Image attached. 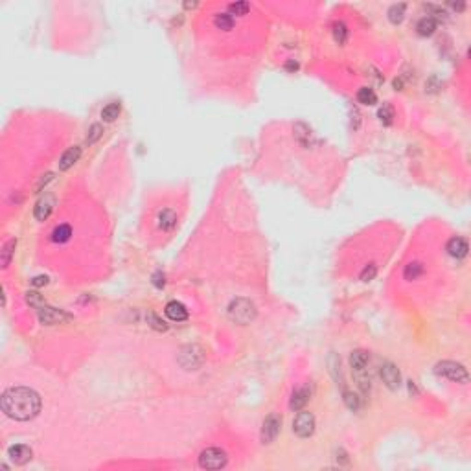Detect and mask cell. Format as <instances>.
Wrapping results in <instances>:
<instances>
[{
	"label": "cell",
	"mask_w": 471,
	"mask_h": 471,
	"mask_svg": "<svg viewBox=\"0 0 471 471\" xmlns=\"http://www.w3.org/2000/svg\"><path fill=\"white\" fill-rule=\"evenodd\" d=\"M2 411L17 422L33 420L41 412V396L28 387H11L2 394Z\"/></svg>",
	"instance_id": "1"
},
{
	"label": "cell",
	"mask_w": 471,
	"mask_h": 471,
	"mask_svg": "<svg viewBox=\"0 0 471 471\" xmlns=\"http://www.w3.org/2000/svg\"><path fill=\"white\" fill-rule=\"evenodd\" d=\"M229 317L237 324H248L256 317V307L247 298H236V300L230 302Z\"/></svg>",
	"instance_id": "2"
},
{
	"label": "cell",
	"mask_w": 471,
	"mask_h": 471,
	"mask_svg": "<svg viewBox=\"0 0 471 471\" xmlns=\"http://www.w3.org/2000/svg\"><path fill=\"white\" fill-rule=\"evenodd\" d=\"M435 372L438 374V376L448 377V379H451V381H455V383H462V385H466V383L470 381V374H468V370H466L460 363H455V361H440V363L435 366Z\"/></svg>",
	"instance_id": "3"
},
{
	"label": "cell",
	"mask_w": 471,
	"mask_h": 471,
	"mask_svg": "<svg viewBox=\"0 0 471 471\" xmlns=\"http://www.w3.org/2000/svg\"><path fill=\"white\" fill-rule=\"evenodd\" d=\"M229 462V457L223 449L208 448L199 455V466L203 470H221Z\"/></svg>",
	"instance_id": "4"
},
{
	"label": "cell",
	"mask_w": 471,
	"mask_h": 471,
	"mask_svg": "<svg viewBox=\"0 0 471 471\" xmlns=\"http://www.w3.org/2000/svg\"><path fill=\"white\" fill-rule=\"evenodd\" d=\"M293 433L300 438H309L315 433V416L311 412H298V416L293 422Z\"/></svg>",
	"instance_id": "5"
},
{
	"label": "cell",
	"mask_w": 471,
	"mask_h": 471,
	"mask_svg": "<svg viewBox=\"0 0 471 471\" xmlns=\"http://www.w3.org/2000/svg\"><path fill=\"white\" fill-rule=\"evenodd\" d=\"M37 315H39V320L41 324H46V326H55V324H63L70 320V315L61 309H55V307L50 306H42L41 309H37Z\"/></svg>",
	"instance_id": "6"
},
{
	"label": "cell",
	"mask_w": 471,
	"mask_h": 471,
	"mask_svg": "<svg viewBox=\"0 0 471 471\" xmlns=\"http://www.w3.org/2000/svg\"><path fill=\"white\" fill-rule=\"evenodd\" d=\"M280 427H282V418L278 414H269L267 418L263 420V425H261V442L263 444H271V442L276 440L278 433H280Z\"/></svg>",
	"instance_id": "7"
},
{
	"label": "cell",
	"mask_w": 471,
	"mask_h": 471,
	"mask_svg": "<svg viewBox=\"0 0 471 471\" xmlns=\"http://www.w3.org/2000/svg\"><path fill=\"white\" fill-rule=\"evenodd\" d=\"M379 376H381L383 383L389 387L390 390H398L401 385V374L400 370H398V366L394 365V363H390V361H385L381 365V368H379Z\"/></svg>",
	"instance_id": "8"
},
{
	"label": "cell",
	"mask_w": 471,
	"mask_h": 471,
	"mask_svg": "<svg viewBox=\"0 0 471 471\" xmlns=\"http://www.w3.org/2000/svg\"><path fill=\"white\" fill-rule=\"evenodd\" d=\"M53 206H55L53 195L44 194V197H41V199L37 201L35 208H33V216H35L37 221H44V219H48V216H50L53 210Z\"/></svg>",
	"instance_id": "9"
},
{
	"label": "cell",
	"mask_w": 471,
	"mask_h": 471,
	"mask_svg": "<svg viewBox=\"0 0 471 471\" xmlns=\"http://www.w3.org/2000/svg\"><path fill=\"white\" fill-rule=\"evenodd\" d=\"M31 455H33L31 449L28 446H24V444H17V446H11V448L7 449V457L18 466L28 464L29 460H31Z\"/></svg>",
	"instance_id": "10"
},
{
	"label": "cell",
	"mask_w": 471,
	"mask_h": 471,
	"mask_svg": "<svg viewBox=\"0 0 471 471\" xmlns=\"http://www.w3.org/2000/svg\"><path fill=\"white\" fill-rule=\"evenodd\" d=\"M309 398H311V389H309V387H300V389H296L293 392V396H291L289 409H291V411H302V409L306 407L307 401H309Z\"/></svg>",
	"instance_id": "11"
},
{
	"label": "cell",
	"mask_w": 471,
	"mask_h": 471,
	"mask_svg": "<svg viewBox=\"0 0 471 471\" xmlns=\"http://www.w3.org/2000/svg\"><path fill=\"white\" fill-rule=\"evenodd\" d=\"M468 250H470V245H468V241H466L464 237L457 236V237H451V239H449L448 243L449 256H453V258L457 259H462L468 256Z\"/></svg>",
	"instance_id": "12"
},
{
	"label": "cell",
	"mask_w": 471,
	"mask_h": 471,
	"mask_svg": "<svg viewBox=\"0 0 471 471\" xmlns=\"http://www.w3.org/2000/svg\"><path fill=\"white\" fill-rule=\"evenodd\" d=\"M164 311H166V315H168V318L173 320V322H184V320L188 318V309H186L181 302H177V300L168 302Z\"/></svg>",
	"instance_id": "13"
},
{
	"label": "cell",
	"mask_w": 471,
	"mask_h": 471,
	"mask_svg": "<svg viewBox=\"0 0 471 471\" xmlns=\"http://www.w3.org/2000/svg\"><path fill=\"white\" fill-rule=\"evenodd\" d=\"M79 157H81V147H79V146L68 147L65 153L61 155V159H59V170H61V171L70 170L72 166H74L77 160H79Z\"/></svg>",
	"instance_id": "14"
},
{
	"label": "cell",
	"mask_w": 471,
	"mask_h": 471,
	"mask_svg": "<svg viewBox=\"0 0 471 471\" xmlns=\"http://www.w3.org/2000/svg\"><path fill=\"white\" fill-rule=\"evenodd\" d=\"M157 227H159L162 232H170L177 227V214L171 210V208H164L162 212H159L157 216Z\"/></svg>",
	"instance_id": "15"
},
{
	"label": "cell",
	"mask_w": 471,
	"mask_h": 471,
	"mask_svg": "<svg viewBox=\"0 0 471 471\" xmlns=\"http://www.w3.org/2000/svg\"><path fill=\"white\" fill-rule=\"evenodd\" d=\"M368 361H370V357H368V352H365V350H355V352L350 353V366H352L353 372L366 370Z\"/></svg>",
	"instance_id": "16"
},
{
	"label": "cell",
	"mask_w": 471,
	"mask_h": 471,
	"mask_svg": "<svg viewBox=\"0 0 471 471\" xmlns=\"http://www.w3.org/2000/svg\"><path fill=\"white\" fill-rule=\"evenodd\" d=\"M72 237V229L70 225H59L52 232V241L53 243H66Z\"/></svg>",
	"instance_id": "17"
},
{
	"label": "cell",
	"mask_w": 471,
	"mask_h": 471,
	"mask_svg": "<svg viewBox=\"0 0 471 471\" xmlns=\"http://www.w3.org/2000/svg\"><path fill=\"white\" fill-rule=\"evenodd\" d=\"M416 29H418V33L422 37H429V35H433V33H435L436 22L429 17V15H427V17L420 18L418 24H416Z\"/></svg>",
	"instance_id": "18"
},
{
	"label": "cell",
	"mask_w": 471,
	"mask_h": 471,
	"mask_svg": "<svg viewBox=\"0 0 471 471\" xmlns=\"http://www.w3.org/2000/svg\"><path fill=\"white\" fill-rule=\"evenodd\" d=\"M357 101H359L361 105H376L377 94L374 92V88L363 87L359 88V92H357Z\"/></svg>",
	"instance_id": "19"
},
{
	"label": "cell",
	"mask_w": 471,
	"mask_h": 471,
	"mask_svg": "<svg viewBox=\"0 0 471 471\" xmlns=\"http://www.w3.org/2000/svg\"><path fill=\"white\" fill-rule=\"evenodd\" d=\"M120 112H122V105H120L118 101H112V103L103 107L101 118H103V122H114V120L120 116Z\"/></svg>",
	"instance_id": "20"
},
{
	"label": "cell",
	"mask_w": 471,
	"mask_h": 471,
	"mask_svg": "<svg viewBox=\"0 0 471 471\" xmlns=\"http://www.w3.org/2000/svg\"><path fill=\"white\" fill-rule=\"evenodd\" d=\"M422 274H424V265L420 263V261H412V263H409L405 267V272H403L405 280H409V282H412V280H418Z\"/></svg>",
	"instance_id": "21"
},
{
	"label": "cell",
	"mask_w": 471,
	"mask_h": 471,
	"mask_svg": "<svg viewBox=\"0 0 471 471\" xmlns=\"http://www.w3.org/2000/svg\"><path fill=\"white\" fill-rule=\"evenodd\" d=\"M214 24H216V28L229 31V29H232V26H234V17L229 15V13H219V15H216Z\"/></svg>",
	"instance_id": "22"
},
{
	"label": "cell",
	"mask_w": 471,
	"mask_h": 471,
	"mask_svg": "<svg viewBox=\"0 0 471 471\" xmlns=\"http://www.w3.org/2000/svg\"><path fill=\"white\" fill-rule=\"evenodd\" d=\"M405 9L407 6L405 4H394V6L389 9V20L392 24H400L401 20H403V17H405Z\"/></svg>",
	"instance_id": "23"
},
{
	"label": "cell",
	"mask_w": 471,
	"mask_h": 471,
	"mask_svg": "<svg viewBox=\"0 0 471 471\" xmlns=\"http://www.w3.org/2000/svg\"><path fill=\"white\" fill-rule=\"evenodd\" d=\"M344 392V403H346V407L350 409V411L357 412L361 409V398L359 394H355V392H350V390H342Z\"/></svg>",
	"instance_id": "24"
},
{
	"label": "cell",
	"mask_w": 471,
	"mask_h": 471,
	"mask_svg": "<svg viewBox=\"0 0 471 471\" xmlns=\"http://www.w3.org/2000/svg\"><path fill=\"white\" fill-rule=\"evenodd\" d=\"M15 245H17L15 239H9V241L4 243V247H2V267H7V265H9V261H11L13 258V252H15Z\"/></svg>",
	"instance_id": "25"
},
{
	"label": "cell",
	"mask_w": 471,
	"mask_h": 471,
	"mask_svg": "<svg viewBox=\"0 0 471 471\" xmlns=\"http://www.w3.org/2000/svg\"><path fill=\"white\" fill-rule=\"evenodd\" d=\"M333 39L339 44H344L348 41V28L344 22H335L333 24Z\"/></svg>",
	"instance_id": "26"
},
{
	"label": "cell",
	"mask_w": 471,
	"mask_h": 471,
	"mask_svg": "<svg viewBox=\"0 0 471 471\" xmlns=\"http://www.w3.org/2000/svg\"><path fill=\"white\" fill-rule=\"evenodd\" d=\"M377 118H379L381 124H385V125L392 124V120H394V109H392V105L385 103V105L379 109V112H377Z\"/></svg>",
	"instance_id": "27"
},
{
	"label": "cell",
	"mask_w": 471,
	"mask_h": 471,
	"mask_svg": "<svg viewBox=\"0 0 471 471\" xmlns=\"http://www.w3.org/2000/svg\"><path fill=\"white\" fill-rule=\"evenodd\" d=\"M101 136H103V127H101L100 124L90 125V129H88V136H87V146H92V144H96V142L100 140Z\"/></svg>",
	"instance_id": "28"
},
{
	"label": "cell",
	"mask_w": 471,
	"mask_h": 471,
	"mask_svg": "<svg viewBox=\"0 0 471 471\" xmlns=\"http://www.w3.org/2000/svg\"><path fill=\"white\" fill-rule=\"evenodd\" d=\"M26 302H28L29 306L35 307V309H41L42 306H46L44 298H42V296L37 293V291H28V293H26Z\"/></svg>",
	"instance_id": "29"
},
{
	"label": "cell",
	"mask_w": 471,
	"mask_h": 471,
	"mask_svg": "<svg viewBox=\"0 0 471 471\" xmlns=\"http://www.w3.org/2000/svg\"><path fill=\"white\" fill-rule=\"evenodd\" d=\"M250 6L247 2H234L229 6V15H247Z\"/></svg>",
	"instance_id": "30"
},
{
	"label": "cell",
	"mask_w": 471,
	"mask_h": 471,
	"mask_svg": "<svg viewBox=\"0 0 471 471\" xmlns=\"http://www.w3.org/2000/svg\"><path fill=\"white\" fill-rule=\"evenodd\" d=\"M147 322H149V326L153 328V330H157V331H166L168 330V324L164 322V320H160L157 315H153V313H149L147 315Z\"/></svg>",
	"instance_id": "31"
},
{
	"label": "cell",
	"mask_w": 471,
	"mask_h": 471,
	"mask_svg": "<svg viewBox=\"0 0 471 471\" xmlns=\"http://www.w3.org/2000/svg\"><path fill=\"white\" fill-rule=\"evenodd\" d=\"M376 274H377V267L374 263H370L368 267L363 269V272H361V280H363V282H370V280L376 278Z\"/></svg>",
	"instance_id": "32"
},
{
	"label": "cell",
	"mask_w": 471,
	"mask_h": 471,
	"mask_svg": "<svg viewBox=\"0 0 471 471\" xmlns=\"http://www.w3.org/2000/svg\"><path fill=\"white\" fill-rule=\"evenodd\" d=\"M53 179V173H46V175H42L41 179H39V183H37V186H35V190L37 192H41L42 190V186H46L50 181Z\"/></svg>",
	"instance_id": "33"
},
{
	"label": "cell",
	"mask_w": 471,
	"mask_h": 471,
	"mask_svg": "<svg viewBox=\"0 0 471 471\" xmlns=\"http://www.w3.org/2000/svg\"><path fill=\"white\" fill-rule=\"evenodd\" d=\"M153 283H155V287H159V289L164 287V283H166L164 282V274H162L160 271H157L153 274Z\"/></svg>",
	"instance_id": "34"
},
{
	"label": "cell",
	"mask_w": 471,
	"mask_h": 471,
	"mask_svg": "<svg viewBox=\"0 0 471 471\" xmlns=\"http://www.w3.org/2000/svg\"><path fill=\"white\" fill-rule=\"evenodd\" d=\"M31 283H33L35 287H41V285H46L48 283V278L46 276H35L33 280H31Z\"/></svg>",
	"instance_id": "35"
},
{
	"label": "cell",
	"mask_w": 471,
	"mask_h": 471,
	"mask_svg": "<svg viewBox=\"0 0 471 471\" xmlns=\"http://www.w3.org/2000/svg\"><path fill=\"white\" fill-rule=\"evenodd\" d=\"M285 70H287V72H296V70H298V63H296L294 59H289L287 63H285Z\"/></svg>",
	"instance_id": "36"
}]
</instances>
